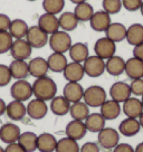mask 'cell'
<instances>
[{
    "mask_svg": "<svg viewBox=\"0 0 143 152\" xmlns=\"http://www.w3.org/2000/svg\"><path fill=\"white\" fill-rule=\"evenodd\" d=\"M31 85H33V94L35 99L47 102V101H52L57 94L56 83L48 76L36 78Z\"/></svg>",
    "mask_w": 143,
    "mask_h": 152,
    "instance_id": "6da1fadb",
    "label": "cell"
},
{
    "mask_svg": "<svg viewBox=\"0 0 143 152\" xmlns=\"http://www.w3.org/2000/svg\"><path fill=\"white\" fill-rule=\"evenodd\" d=\"M48 44L54 53L65 54L69 50L71 46L73 45V42H72V37L69 36V34L59 29L58 31L49 36Z\"/></svg>",
    "mask_w": 143,
    "mask_h": 152,
    "instance_id": "7a4b0ae2",
    "label": "cell"
},
{
    "mask_svg": "<svg viewBox=\"0 0 143 152\" xmlns=\"http://www.w3.org/2000/svg\"><path fill=\"white\" fill-rule=\"evenodd\" d=\"M83 101L90 107H100L106 101V92L102 86L92 85L84 90Z\"/></svg>",
    "mask_w": 143,
    "mask_h": 152,
    "instance_id": "3957f363",
    "label": "cell"
},
{
    "mask_svg": "<svg viewBox=\"0 0 143 152\" xmlns=\"http://www.w3.org/2000/svg\"><path fill=\"white\" fill-rule=\"evenodd\" d=\"M10 95L16 101L26 102L33 96V85L26 80H18L10 87Z\"/></svg>",
    "mask_w": 143,
    "mask_h": 152,
    "instance_id": "277c9868",
    "label": "cell"
},
{
    "mask_svg": "<svg viewBox=\"0 0 143 152\" xmlns=\"http://www.w3.org/2000/svg\"><path fill=\"white\" fill-rule=\"evenodd\" d=\"M97 134L98 145L105 150H113L120 143V132L113 128H104Z\"/></svg>",
    "mask_w": 143,
    "mask_h": 152,
    "instance_id": "5b68a950",
    "label": "cell"
},
{
    "mask_svg": "<svg viewBox=\"0 0 143 152\" xmlns=\"http://www.w3.org/2000/svg\"><path fill=\"white\" fill-rule=\"evenodd\" d=\"M83 67L85 75L96 78L103 75V73L105 72V61L96 55H92L87 57L85 62L83 63Z\"/></svg>",
    "mask_w": 143,
    "mask_h": 152,
    "instance_id": "8992f818",
    "label": "cell"
},
{
    "mask_svg": "<svg viewBox=\"0 0 143 152\" xmlns=\"http://www.w3.org/2000/svg\"><path fill=\"white\" fill-rule=\"evenodd\" d=\"M25 39L28 42V44L31 46V48H36V49H39V48H43L46 44H48V39H49V35L45 33L44 30L37 26H30L28 28V31H27V35Z\"/></svg>",
    "mask_w": 143,
    "mask_h": 152,
    "instance_id": "52a82bcc",
    "label": "cell"
},
{
    "mask_svg": "<svg viewBox=\"0 0 143 152\" xmlns=\"http://www.w3.org/2000/svg\"><path fill=\"white\" fill-rule=\"evenodd\" d=\"M94 52H95L96 56L106 61V59H109L115 55L116 44L107 37H102L100 39H97L94 44Z\"/></svg>",
    "mask_w": 143,
    "mask_h": 152,
    "instance_id": "ba28073f",
    "label": "cell"
},
{
    "mask_svg": "<svg viewBox=\"0 0 143 152\" xmlns=\"http://www.w3.org/2000/svg\"><path fill=\"white\" fill-rule=\"evenodd\" d=\"M33 48L28 44V42L23 39H14V43L10 48V54L14 59L17 61H27L31 56Z\"/></svg>",
    "mask_w": 143,
    "mask_h": 152,
    "instance_id": "9c48e42d",
    "label": "cell"
},
{
    "mask_svg": "<svg viewBox=\"0 0 143 152\" xmlns=\"http://www.w3.org/2000/svg\"><path fill=\"white\" fill-rule=\"evenodd\" d=\"M26 107H27V115L33 120H42L47 115L48 105L45 101L34 99L29 101Z\"/></svg>",
    "mask_w": 143,
    "mask_h": 152,
    "instance_id": "30bf717a",
    "label": "cell"
},
{
    "mask_svg": "<svg viewBox=\"0 0 143 152\" xmlns=\"http://www.w3.org/2000/svg\"><path fill=\"white\" fill-rule=\"evenodd\" d=\"M83 95H84V88L80 84V82H67V84L64 86L63 96L71 104L83 100Z\"/></svg>",
    "mask_w": 143,
    "mask_h": 152,
    "instance_id": "8fae6325",
    "label": "cell"
},
{
    "mask_svg": "<svg viewBox=\"0 0 143 152\" xmlns=\"http://www.w3.org/2000/svg\"><path fill=\"white\" fill-rule=\"evenodd\" d=\"M130 84L125 82H115L110 87V96L112 100L119 102L120 104L131 97Z\"/></svg>",
    "mask_w": 143,
    "mask_h": 152,
    "instance_id": "7c38bea8",
    "label": "cell"
},
{
    "mask_svg": "<svg viewBox=\"0 0 143 152\" xmlns=\"http://www.w3.org/2000/svg\"><path fill=\"white\" fill-rule=\"evenodd\" d=\"M20 134L21 131L17 124L5 123L0 126V141H2L6 144L17 142Z\"/></svg>",
    "mask_w": 143,
    "mask_h": 152,
    "instance_id": "4fadbf2b",
    "label": "cell"
},
{
    "mask_svg": "<svg viewBox=\"0 0 143 152\" xmlns=\"http://www.w3.org/2000/svg\"><path fill=\"white\" fill-rule=\"evenodd\" d=\"M111 23H112L111 15L105 12L104 10L95 11L94 15L92 16L91 20H90L91 28L97 33H105V30L109 28Z\"/></svg>",
    "mask_w": 143,
    "mask_h": 152,
    "instance_id": "5bb4252c",
    "label": "cell"
},
{
    "mask_svg": "<svg viewBox=\"0 0 143 152\" xmlns=\"http://www.w3.org/2000/svg\"><path fill=\"white\" fill-rule=\"evenodd\" d=\"M38 27L42 30H44L47 35H52V34L56 33L59 30V23H58V17L56 15L48 14V12H44L40 15L38 18Z\"/></svg>",
    "mask_w": 143,
    "mask_h": 152,
    "instance_id": "9a60e30c",
    "label": "cell"
},
{
    "mask_svg": "<svg viewBox=\"0 0 143 152\" xmlns=\"http://www.w3.org/2000/svg\"><path fill=\"white\" fill-rule=\"evenodd\" d=\"M66 137L73 139L75 141H80L84 138L87 133V129L85 126L84 121H77V120H72L68 122L65 129Z\"/></svg>",
    "mask_w": 143,
    "mask_h": 152,
    "instance_id": "2e32d148",
    "label": "cell"
},
{
    "mask_svg": "<svg viewBox=\"0 0 143 152\" xmlns=\"http://www.w3.org/2000/svg\"><path fill=\"white\" fill-rule=\"evenodd\" d=\"M122 107L119 102L114 100H106L103 104L100 106V113L106 121H112V120L117 119L121 114Z\"/></svg>",
    "mask_w": 143,
    "mask_h": 152,
    "instance_id": "e0dca14e",
    "label": "cell"
},
{
    "mask_svg": "<svg viewBox=\"0 0 143 152\" xmlns=\"http://www.w3.org/2000/svg\"><path fill=\"white\" fill-rule=\"evenodd\" d=\"M28 69L29 75H31L35 78L47 76V73L49 71L47 59L43 57H35L28 62Z\"/></svg>",
    "mask_w": 143,
    "mask_h": 152,
    "instance_id": "ac0fdd59",
    "label": "cell"
},
{
    "mask_svg": "<svg viewBox=\"0 0 143 152\" xmlns=\"http://www.w3.org/2000/svg\"><path fill=\"white\" fill-rule=\"evenodd\" d=\"M122 111L126 115V118H132V119H139V116L143 112V105L141 100L138 97H130L123 102L122 105Z\"/></svg>",
    "mask_w": 143,
    "mask_h": 152,
    "instance_id": "d6986e66",
    "label": "cell"
},
{
    "mask_svg": "<svg viewBox=\"0 0 143 152\" xmlns=\"http://www.w3.org/2000/svg\"><path fill=\"white\" fill-rule=\"evenodd\" d=\"M6 114L12 121H20L27 115V107L24 102L14 100L7 104Z\"/></svg>",
    "mask_w": 143,
    "mask_h": 152,
    "instance_id": "ffe728a7",
    "label": "cell"
},
{
    "mask_svg": "<svg viewBox=\"0 0 143 152\" xmlns=\"http://www.w3.org/2000/svg\"><path fill=\"white\" fill-rule=\"evenodd\" d=\"M63 75L67 82H80L83 80L85 75L83 64L75 62H71L67 64L65 69L63 72Z\"/></svg>",
    "mask_w": 143,
    "mask_h": 152,
    "instance_id": "44dd1931",
    "label": "cell"
},
{
    "mask_svg": "<svg viewBox=\"0 0 143 152\" xmlns=\"http://www.w3.org/2000/svg\"><path fill=\"white\" fill-rule=\"evenodd\" d=\"M126 75L131 80L142 78L143 77V62L135 57H131L125 61V71Z\"/></svg>",
    "mask_w": 143,
    "mask_h": 152,
    "instance_id": "7402d4cb",
    "label": "cell"
},
{
    "mask_svg": "<svg viewBox=\"0 0 143 152\" xmlns=\"http://www.w3.org/2000/svg\"><path fill=\"white\" fill-rule=\"evenodd\" d=\"M68 54H69L72 62L83 64L86 61V58L90 56V50H88V47L86 44L75 43L71 46Z\"/></svg>",
    "mask_w": 143,
    "mask_h": 152,
    "instance_id": "603a6c76",
    "label": "cell"
},
{
    "mask_svg": "<svg viewBox=\"0 0 143 152\" xmlns=\"http://www.w3.org/2000/svg\"><path fill=\"white\" fill-rule=\"evenodd\" d=\"M105 71L112 76H120L125 71V61L121 56L114 55L105 61Z\"/></svg>",
    "mask_w": 143,
    "mask_h": 152,
    "instance_id": "cb8c5ba5",
    "label": "cell"
},
{
    "mask_svg": "<svg viewBox=\"0 0 143 152\" xmlns=\"http://www.w3.org/2000/svg\"><path fill=\"white\" fill-rule=\"evenodd\" d=\"M57 141L50 133H42L37 137V150L39 152H54L56 150Z\"/></svg>",
    "mask_w": 143,
    "mask_h": 152,
    "instance_id": "d4e9b609",
    "label": "cell"
},
{
    "mask_svg": "<svg viewBox=\"0 0 143 152\" xmlns=\"http://www.w3.org/2000/svg\"><path fill=\"white\" fill-rule=\"evenodd\" d=\"M105 37L111 39L115 44L120 43L126 37V27L121 23H111L109 28L105 30Z\"/></svg>",
    "mask_w": 143,
    "mask_h": 152,
    "instance_id": "484cf974",
    "label": "cell"
},
{
    "mask_svg": "<svg viewBox=\"0 0 143 152\" xmlns=\"http://www.w3.org/2000/svg\"><path fill=\"white\" fill-rule=\"evenodd\" d=\"M47 64L49 71L54 72V73H63L65 67L67 66V58L65 54H61V53H54L50 54L47 58Z\"/></svg>",
    "mask_w": 143,
    "mask_h": 152,
    "instance_id": "4316f807",
    "label": "cell"
},
{
    "mask_svg": "<svg viewBox=\"0 0 143 152\" xmlns=\"http://www.w3.org/2000/svg\"><path fill=\"white\" fill-rule=\"evenodd\" d=\"M141 130V125L138 119L126 118L119 125V132L124 137H134Z\"/></svg>",
    "mask_w": 143,
    "mask_h": 152,
    "instance_id": "83f0119b",
    "label": "cell"
},
{
    "mask_svg": "<svg viewBox=\"0 0 143 152\" xmlns=\"http://www.w3.org/2000/svg\"><path fill=\"white\" fill-rule=\"evenodd\" d=\"M58 23H59V29L64 30L66 33L73 31L77 28L78 26V20H77L76 16L72 11H64L58 17Z\"/></svg>",
    "mask_w": 143,
    "mask_h": 152,
    "instance_id": "f1b7e54d",
    "label": "cell"
},
{
    "mask_svg": "<svg viewBox=\"0 0 143 152\" xmlns=\"http://www.w3.org/2000/svg\"><path fill=\"white\" fill-rule=\"evenodd\" d=\"M106 120L102 116L101 113H90V115L84 121L85 126L87 129V132L98 133L105 128Z\"/></svg>",
    "mask_w": 143,
    "mask_h": 152,
    "instance_id": "f546056e",
    "label": "cell"
},
{
    "mask_svg": "<svg viewBox=\"0 0 143 152\" xmlns=\"http://www.w3.org/2000/svg\"><path fill=\"white\" fill-rule=\"evenodd\" d=\"M9 69L11 73V77L18 81V80H26L27 76L29 75L28 63L26 61H17L14 59L10 63Z\"/></svg>",
    "mask_w": 143,
    "mask_h": 152,
    "instance_id": "4dcf8cb0",
    "label": "cell"
},
{
    "mask_svg": "<svg viewBox=\"0 0 143 152\" xmlns=\"http://www.w3.org/2000/svg\"><path fill=\"white\" fill-rule=\"evenodd\" d=\"M49 109L53 112V114L57 116H64L69 113L71 103L64 97V96H55L49 104Z\"/></svg>",
    "mask_w": 143,
    "mask_h": 152,
    "instance_id": "1f68e13d",
    "label": "cell"
},
{
    "mask_svg": "<svg viewBox=\"0 0 143 152\" xmlns=\"http://www.w3.org/2000/svg\"><path fill=\"white\" fill-rule=\"evenodd\" d=\"M126 42L132 45L136 46L143 43V25L133 24L126 28Z\"/></svg>",
    "mask_w": 143,
    "mask_h": 152,
    "instance_id": "d6a6232c",
    "label": "cell"
},
{
    "mask_svg": "<svg viewBox=\"0 0 143 152\" xmlns=\"http://www.w3.org/2000/svg\"><path fill=\"white\" fill-rule=\"evenodd\" d=\"M28 24L23 19H14L11 20V24L9 27V34L14 39H23L26 37L28 31Z\"/></svg>",
    "mask_w": 143,
    "mask_h": 152,
    "instance_id": "836d02e7",
    "label": "cell"
},
{
    "mask_svg": "<svg viewBox=\"0 0 143 152\" xmlns=\"http://www.w3.org/2000/svg\"><path fill=\"white\" fill-rule=\"evenodd\" d=\"M69 114L72 116V120L85 121L86 118L90 115V106L86 104L84 101L73 103V104H71Z\"/></svg>",
    "mask_w": 143,
    "mask_h": 152,
    "instance_id": "e575fe53",
    "label": "cell"
},
{
    "mask_svg": "<svg viewBox=\"0 0 143 152\" xmlns=\"http://www.w3.org/2000/svg\"><path fill=\"white\" fill-rule=\"evenodd\" d=\"M37 137L38 135H36V133L30 131L21 132L17 142L19 143L26 152H34L37 150Z\"/></svg>",
    "mask_w": 143,
    "mask_h": 152,
    "instance_id": "d590c367",
    "label": "cell"
},
{
    "mask_svg": "<svg viewBox=\"0 0 143 152\" xmlns=\"http://www.w3.org/2000/svg\"><path fill=\"white\" fill-rule=\"evenodd\" d=\"M74 15L76 16V18L78 21L82 23H85V21H90L92 18V16L94 15V8L90 2H81L78 5L75 6V9H74Z\"/></svg>",
    "mask_w": 143,
    "mask_h": 152,
    "instance_id": "8d00e7d4",
    "label": "cell"
},
{
    "mask_svg": "<svg viewBox=\"0 0 143 152\" xmlns=\"http://www.w3.org/2000/svg\"><path fill=\"white\" fill-rule=\"evenodd\" d=\"M80 145L77 141L73 139L65 137L57 141L55 152H80Z\"/></svg>",
    "mask_w": 143,
    "mask_h": 152,
    "instance_id": "74e56055",
    "label": "cell"
},
{
    "mask_svg": "<svg viewBox=\"0 0 143 152\" xmlns=\"http://www.w3.org/2000/svg\"><path fill=\"white\" fill-rule=\"evenodd\" d=\"M43 8L45 12L58 15L65 8V0H44Z\"/></svg>",
    "mask_w": 143,
    "mask_h": 152,
    "instance_id": "f35d334b",
    "label": "cell"
},
{
    "mask_svg": "<svg viewBox=\"0 0 143 152\" xmlns=\"http://www.w3.org/2000/svg\"><path fill=\"white\" fill-rule=\"evenodd\" d=\"M102 7L105 12L109 15H116L119 14L122 9V0H103Z\"/></svg>",
    "mask_w": 143,
    "mask_h": 152,
    "instance_id": "ab89813d",
    "label": "cell"
},
{
    "mask_svg": "<svg viewBox=\"0 0 143 152\" xmlns=\"http://www.w3.org/2000/svg\"><path fill=\"white\" fill-rule=\"evenodd\" d=\"M14 38L11 37L9 31H0V55L10 52Z\"/></svg>",
    "mask_w": 143,
    "mask_h": 152,
    "instance_id": "60d3db41",
    "label": "cell"
},
{
    "mask_svg": "<svg viewBox=\"0 0 143 152\" xmlns=\"http://www.w3.org/2000/svg\"><path fill=\"white\" fill-rule=\"evenodd\" d=\"M12 80L9 66L5 64H0V87H5Z\"/></svg>",
    "mask_w": 143,
    "mask_h": 152,
    "instance_id": "b9f144b4",
    "label": "cell"
},
{
    "mask_svg": "<svg viewBox=\"0 0 143 152\" xmlns=\"http://www.w3.org/2000/svg\"><path fill=\"white\" fill-rule=\"evenodd\" d=\"M130 88H131V94L135 95V96H142L143 95V78L132 80L131 84H130Z\"/></svg>",
    "mask_w": 143,
    "mask_h": 152,
    "instance_id": "7bdbcfd3",
    "label": "cell"
},
{
    "mask_svg": "<svg viewBox=\"0 0 143 152\" xmlns=\"http://www.w3.org/2000/svg\"><path fill=\"white\" fill-rule=\"evenodd\" d=\"M142 1L143 0H122V6L128 11H136L140 10Z\"/></svg>",
    "mask_w": 143,
    "mask_h": 152,
    "instance_id": "ee69618b",
    "label": "cell"
},
{
    "mask_svg": "<svg viewBox=\"0 0 143 152\" xmlns=\"http://www.w3.org/2000/svg\"><path fill=\"white\" fill-rule=\"evenodd\" d=\"M11 24V19L6 14H0V31H8Z\"/></svg>",
    "mask_w": 143,
    "mask_h": 152,
    "instance_id": "f6af8a7d",
    "label": "cell"
},
{
    "mask_svg": "<svg viewBox=\"0 0 143 152\" xmlns=\"http://www.w3.org/2000/svg\"><path fill=\"white\" fill-rule=\"evenodd\" d=\"M80 152H100V145L95 142H85L81 147Z\"/></svg>",
    "mask_w": 143,
    "mask_h": 152,
    "instance_id": "bcb514c9",
    "label": "cell"
},
{
    "mask_svg": "<svg viewBox=\"0 0 143 152\" xmlns=\"http://www.w3.org/2000/svg\"><path fill=\"white\" fill-rule=\"evenodd\" d=\"M113 152H134V148L129 143H119L113 149Z\"/></svg>",
    "mask_w": 143,
    "mask_h": 152,
    "instance_id": "7dc6e473",
    "label": "cell"
},
{
    "mask_svg": "<svg viewBox=\"0 0 143 152\" xmlns=\"http://www.w3.org/2000/svg\"><path fill=\"white\" fill-rule=\"evenodd\" d=\"M5 152H26L21 148L18 142H15V143H10V144H7V147L5 149Z\"/></svg>",
    "mask_w": 143,
    "mask_h": 152,
    "instance_id": "c3c4849f",
    "label": "cell"
},
{
    "mask_svg": "<svg viewBox=\"0 0 143 152\" xmlns=\"http://www.w3.org/2000/svg\"><path fill=\"white\" fill-rule=\"evenodd\" d=\"M133 57H135V58H138V59H140V61L143 62V43L140 44V45L134 46Z\"/></svg>",
    "mask_w": 143,
    "mask_h": 152,
    "instance_id": "681fc988",
    "label": "cell"
},
{
    "mask_svg": "<svg viewBox=\"0 0 143 152\" xmlns=\"http://www.w3.org/2000/svg\"><path fill=\"white\" fill-rule=\"evenodd\" d=\"M6 107H7L6 102L0 97V116H1V115H4V114L6 113Z\"/></svg>",
    "mask_w": 143,
    "mask_h": 152,
    "instance_id": "f907efd6",
    "label": "cell"
},
{
    "mask_svg": "<svg viewBox=\"0 0 143 152\" xmlns=\"http://www.w3.org/2000/svg\"><path fill=\"white\" fill-rule=\"evenodd\" d=\"M134 152H143V142H140L138 145L135 147Z\"/></svg>",
    "mask_w": 143,
    "mask_h": 152,
    "instance_id": "816d5d0a",
    "label": "cell"
},
{
    "mask_svg": "<svg viewBox=\"0 0 143 152\" xmlns=\"http://www.w3.org/2000/svg\"><path fill=\"white\" fill-rule=\"evenodd\" d=\"M139 122H140V125H141V128L143 129V112L141 113V115L139 116Z\"/></svg>",
    "mask_w": 143,
    "mask_h": 152,
    "instance_id": "f5cc1de1",
    "label": "cell"
},
{
    "mask_svg": "<svg viewBox=\"0 0 143 152\" xmlns=\"http://www.w3.org/2000/svg\"><path fill=\"white\" fill-rule=\"evenodd\" d=\"M73 4H75V5H78V4H81V2H85L87 0H71Z\"/></svg>",
    "mask_w": 143,
    "mask_h": 152,
    "instance_id": "db71d44e",
    "label": "cell"
},
{
    "mask_svg": "<svg viewBox=\"0 0 143 152\" xmlns=\"http://www.w3.org/2000/svg\"><path fill=\"white\" fill-rule=\"evenodd\" d=\"M140 11H141V15L143 16V1H142V5H141V7H140Z\"/></svg>",
    "mask_w": 143,
    "mask_h": 152,
    "instance_id": "11a10c76",
    "label": "cell"
},
{
    "mask_svg": "<svg viewBox=\"0 0 143 152\" xmlns=\"http://www.w3.org/2000/svg\"><path fill=\"white\" fill-rule=\"evenodd\" d=\"M0 152H5V149L2 147H0Z\"/></svg>",
    "mask_w": 143,
    "mask_h": 152,
    "instance_id": "9f6ffc18",
    "label": "cell"
},
{
    "mask_svg": "<svg viewBox=\"0 0 143 152\" xmlns=\"http://www.w3.org/2000/svg\"><path fill=\"white\" fill-rule=\"evenodd\" d=\"M141 102H142V105H143V95L141 96Z\"/></svg>",
    "mask_w": 143,
    "mask_h": 152,
    "instance_id": "6f0895ef",
    "label": "cell"
},
{
    "mask_svg": "<svg viewBox=\"0 0 143 152\" xmlns=\"http://www.w3.org/2000/svg\"><path fill=\"white\" fill-rule=\"evenodd\" d=\"M27 1H31L33 2V1H36V0H27Z\"/></svg>",
    "mask_w": 143,
    "mask_h": 152,
    "instance_id": "680465c9",
    "label": "cell"
},
{
    "mask_svg": "<svg viewBox=\"0 0 143 152\" xmlns=\"http://www.w3.org/2000/svg\"><path fill=\"white\" fill-rule=\"evenodd\" d=\"M142 78H143V77H142Z\"/></svg>",
    "mask_w": 143,
    "mask_h": 152,
    "instance_id": "91938a15",
    "label": "cell"
}]
</instances>
